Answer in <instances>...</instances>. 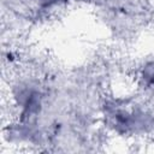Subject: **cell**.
I'll return each mask as SVG.
<instances>
[{
  "instance_id": "cell-1",
  "label": "cell",
  "mask_w": 154,
  "mask_h": 154,
  "mask_svg": "<svg viewBox=\"0 0 154 154\" xmlns=\"http://www.w3.org/2000/svg\"><path fill=\"white\" fill-rule=\"evenodd\" d=\"M140 78L143 84L154 88V61H148L140 72Z\"/></svg>"
}]
</instances>
